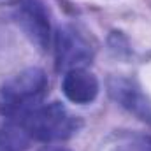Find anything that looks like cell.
Wrapping results in <instances>:
<instances>
[{
  "label": "cell",
  "instance_id": "obj_1",
  "mask_svg": "<svg viewBox=\"0 0 151 151\" xmlns=\"http://www.w3.org/2000/svg\"><path fill=\"white\" fill-rule=\"evenodd\" d=\"M46 90L47 77L39 67L14 74L0 88V114L11 119H23L40 106Z\"/></svg>",
  "mask_w": 151,
  "mask_h": 151
},
{
  "label": "cell",
  "instance_id": "obj_2",
  "mask_svg": "<svg viewBox=\"0 0 151 151\" xmlns=\"http://www.w3.org/2000/svg\"><path fill=\"white\" fill-rule=\"evenodd\" d=\"M19 121H23L30 137L40 142L65 141L77 134L83 125L81 119L60 102H51L44 106L40 104L37 109H34Z\"/></svg>",
  "mask_w": 151,
  "mask_h": 151
},
{
  "label": "cell",
  "instance_id": "obj_3",
  "mask_svg": "<svg viewBox=\"0 0 151 151\" xmlns=\"http://www.w3.org/2000/svg\"><path fill=\"white\" fill-rule=\"evenodd\" d=\"M55 56L58 70L84 69L93 58V47L76 27L65 25L56 30L55 35Z\"/></svg>",
  "mask_w": 151,
  "mask_h": 151
},
{
  "label": "cell",
  "instance_id": "obj_4",
  "mask_svg": "<svg viewBox=\"0 0 151 151\" xmlns=\"http://www.w3.org/2000/svg\"><path fill=\"white\" fill-rule=\"evenodd\" d=\"M107 88L111 97L121 107H125L128 113L135 114L139 119L151 123V100L134 81L113 76L107 81Z\"/></svg>",
  "mask_w": 151,
  "mask_h": 151
},
{
  "label": "cell",
  "instance_id": "obj_5",
  "mask_svg": "<svg viewBox=\"0 0 151 151\" xmlns=\"http://www.w3.org/2000/svg\"><path fill=\"white\" fill-rule=\"evenodd\" d=\"M18 19L25 34L40 49H46L49 42V16L40 0H21L18 7Z\"/></svg>",
  "mask_w": 151,
  "mask_h": 151
},
{
  "label": "cell",
  "instance_id": "obj_6",
  "mask_svg": "<svg viewBox=\"0 0 151 151\" xmlns=\"http://www.w3.org/2000/svg\"><path fill=\"white\" fill-rule=\"evenodd\" d=\"M62 90H63V95L70 102L84 106V104H90L97 99L100 86H99V79L90 70L72 69L63 76Z\"/></svg>",
  "mask_w": 151,
  "mask_h": 151
},
{
  "label": "cell",
  "instance_id": "obj_7",
  "mask_svg": "<svg viewBox=\"0 0 151 151\" xmlns=\"http://www.w3.org/2000/svg\"><path fill=\"white\" fill-rule=\"evenodd\" d=\"M32 137L23 121H11L0 127V151H25Z\"/></svg>",
  "mask_w": 151,
  "mask_h": 151
},
{
  "label": "cell",
  "instance_id": "obj_8",
  "mask_svg": "<svg viewBox=\"0 0 151 151\" xmlns=\"http://www.w3.org/2000/svg\"><path fill=\"white\" fill-rule=\"evenodd\" d=\"M111 151H151V135H125L111 148Z\"/></svg>",
  "mask_w": 151,
  "mask_h": 151
},
{
  "label": "cell",
  "instance_id": "obj_9",
  "mask_svg": "<svg viewBox=\"0 0 151 151\" xmlns=\"http://www.w3.org/2000/svg\"><path fill=\"white\" fill-rule=\"evenodd\" d=\"M39 151H70L69 148H63V146H46V148H42V150Z\"/></svg>",
  "mask_w": 151,
  "mask_h": 151
}]
</instances>
